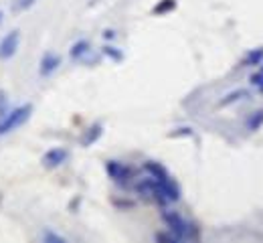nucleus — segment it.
Masks as SVG:
<instances>
[{
	"label": "nucleus",
	"mask_w": 263,
	"mask_h": 243,
	"mask_svg": "<svg viewBox=\"0 0 263 243\" xmlns=\"http://www.w3.org/2000/svg\"><path fill=\"white\" fill-rule=\"evenodd\" d=\"M257 87H259V91H261V94H263V81H261V83H259V85H257Z\"/></svg>",
	"instance_id": "obj_13"
},
{
	"label": "nucleus",
	"mask_w": 263,
	"mask_h": 243,
	"mask_svg": "<svg viewBox=\"0 0 263 243\" xmlns=\"http://www.w3.org/2000/svg\"><path fill=\"white\" fill-rule=\"evenodd\" d=\"M172 8H174V0H164L162 4H158V6L154 8V12H156V14H164V12L172 10Z\"/></svg>",
	"instance_id": "obj_9"
},
{
	"label": "nucleus",
	"mask_w": 263,
	"mask_h": 243,
	"mask_svg": "<svg viewBox=\"0 0 263 243\" xmlns=\"http://www.w3.org/2000/svg\"><path fill=\"white\" fill-rule=\"evenodd\" d=\"M105 53H107L109 57H116V59H122V55H120V53H116V51H114L111 47H105Z\"/></svg>",
	"instance_id": "obj_12"
},
{
	"label": "nucleus",
	"mask_w": 263,
	"mask_h": 243,
	"mask_svg": "<svg viewBox=\"0 0 263 243\" xmlns=\"http://www.w3.org/2000/svg\"><path fill=\"white\" fill-rule=\"evenodd\" d=\"M29 111H31V105H27V107H21V109H16V111H12L2 124H0V134H6V132H10L14 126H18L23 120H27V116H29Z\"/></svg>",
	"instance_id": "obj_1"
},
{
	"label": "nucleus",
	"mask_w": 263,
	"mask_h": 243,
	"mask_svg": "<svg viewBox=\"0 0 263 243\" xmlns=\"http://www.w3.org/2000/svg\"><path fill=\"white\" fill-rule=\"evenodd\" d=\"M164 219L166 223L170 225V229L176 233V239H182V237H186V231H189V225L176 215V213H164Z\"/></svg>",
	"instance_id": "obj_2"
},
{
	"label": "nucleus",
	"mask_w": 263,
	"mask_h": 243,
	"mask_svg": "<svg viewBox=\"0 0 263 243\" xmlns=\"http://www.w3.org/2000/svg\"><path fill=\"white\" fill-rule=\"evenodd\" d=\"M263 59V49H253L249 55H247V59H245V65H259Z\"/></svg>",
	"instance_id": "obj_6"
},
{
	"label": "nucleus",
	"mask_w": 263,
	"mask_h": 243,
	"mask_svg": "<svg viewBox=\"0 0 263 243\" xmlns=\"http://www.w3.org/2000/svg\"><path fill=\"white\" fill-rule=\"evenodd\" d=\"M261 81H263V67L259 69V73H255V75L251 77V83H253V85H259Z\"/></svg>",
	"instance_id": "obj_10"
},
{
	"label": "nucleus",
	"mask_w": 263,
	"mask_h": 243,
	"mask_svg": "<svg viewBox=\"0 0 263 243\" xmlns=\"http://www.w3.org/2000/svg\"><path fill=\"white\" fill-rule=\"evenodd\" d=\"M57 63H59V59H49V61L45 63L47 67H43V73H47V71H51V69H53V67H55V65H57Z\"/></svg>",
	"instance_id": "obj_11"
},
{
	"label": "nucleus",
	"mask_w": 263,
	"mask_h": 243,
	"mask_svg": "<svg viewBox=\"0 0 263 243\" xmlns=\"http://www.w3.org/2000/svg\"><path fill=\"white\" fill-rule=\"evenodd\" d=\"M16 43H18V33H10V36L4 39V43H2V47H0V57H8V55H12Z\"/></svg>",
	"instance_id": "obj_3"
},
{
	"label": "nucleus",
	"mask_w": 263,
	"mask_h": 243,
	"mask_svg": "<svg viewBox=\"0 0 263 243\" xmlns=\"http://www.w3.org/2000/svg\"><path fill=\"white\" fill-rule=\"evenodd\" d=\"M249 94L247 91H243V89H239V91H233L227 100H223L221 102V105H229V104H233V102H237V100H241V98H247Z\"/></svg>",
	"instance_id": "obj_8"
},
{
	"label": "nucleus",
	"mask_w": 263,
	"mask_h": 243,
	"mask_svg": "<svg viewBox=\"0 0 263 243\" xmlns=\"http://www.w3.org/2000/svg\"><path fill=\"white\" fill-rule=\"evenodd\" d=\"M67 158V150H51L47 156H45V162L49 164V166H57V164H61L63 160Z\"/></svg>",
	"instance_id": "obj_4"
},
{
	"label": "nucleus",
	"mask_w": 263,
	"mask_h": 243,
	"mask_svg": "<svg viewBox=\"0 0 263 243\" xmlns=\"http://www.w3.org/2000/svg\"><path fill=\"white\" fill-rule=\"evenodd\" d=\"M87 47H89V45H87L85 41H81V43H77V45L73 47V51H71V57H75V59H77V57H81L83 53H87V51H89Z\"/></svg>",
	"instance_id": "obj_7"
},
{
	"label": "nucleus",
	"mask_w": 263,
	"mask_h": 243,
	"mask_svg": "<svg viewBox=\"0 0 263 243\" xmlns=\"http://www.w3.org/2000/svg\"><path fill=\"white\" fill-rule=\"evenodd\" d=\"M261 126H263V109H257V111H253V114L249 116V120H247V130L255 132V130H259Z\"/></svg>",
	"instance_id": "obj_5"
}]
</instances>
